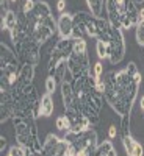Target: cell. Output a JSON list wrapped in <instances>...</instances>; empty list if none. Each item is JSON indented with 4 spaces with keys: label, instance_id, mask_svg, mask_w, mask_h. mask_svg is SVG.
Here are the masks:
<instances>
[{
    "label": "cell",
    "instance_id": "obj_36",
    "mask_svg": "<svg viewBox=\"0 0 144 156\" xmlns=\"http://www.w3.org/2000/svg\"><path fill=\"white\" fill-rule=\"evenodd\" d=\"M142 19H144V8L139 9V20H142Z\"/></svg>",
    "mask_w": 144,
    "mask_h": 156
},
{
    "label": "cell",
    "instance_id": "obj_27",
    "mask_svg": "<svg viewBox=\"0 0 144 156\" xmlns=\"http://www.w3.org/2000/svg\"><path fill=\"white\" fill-rule=\"evenodd\" d=\"M121 131H122V136L130 134V114L121 117Z\"/></svg>",
    "mask_w": 144,
    "mask_h": 156
},
{
    "label": "cell",
    "instance_id": "obj_3",
    "mask_svg": "<svg viewBox=\"0 0 144 156\" xmlns=\"http://www.w3.org/2000/svg\"><path fill=\"white\" fill-rule=\"evenodd\" d=\"M80 106H82V112L88 117V120L91 122V125H97L100 120V109H102V103H103V94L99 92L96 87L88 89L85 94H82L80 97Z\"/></svg>",
    "mask_w": 144,
    "mask_h": 156
},
{
    "label": "cell",
    "instance_id": "obj_23",
    "mask_svg": "<svg viewBox=\"0 0 144 156\" xmlns=\"http://www.w3.org/2000/svg\"><path fill=\"white\" fill-rule=\"evenodd\" d=\"M35 5H36V2H35V0H22L20 11L24 12L25 16H30V14H31V11L35 9Z\"/></svg>",
    "mask_w": 144,
    "mask_h": 156
},
{
    "label": "cell",
    "instance_id": "obj_2",
    "mask_svg": "<svg viewBox=\"0 0 144 156\" xmlns=\"http://www.w3.org/2000/svg\"><path fill=\"white\" fill-rule=\"evenodd\" d=\"M11 120L14 125V137L20 147H24L27 151H42V144L38 136V126L35 117L22 119V117L14 115Z\"/></svg>",
    "mask_w": 144,
    "mask_h": 156
},
{
    "label": "cell",
    "instance_id": "obj_40",
    "mask_svg": "<svg viewBox=\"0 0 144 156\" xmlns=\"http://www.w3.org/2000/svg\"><path fill=\"white\" fill-rule=\"evenodd\" d=\"M93 156H96V154H93Z\"/></svg>",
    "mask_w": 144,
    "mask_h": 156
},
{
    "label": "cell",
    "instance_id": "obj_25",
    "mask_svg": "<svg viewBox=\"0 0 144 156\" xmlns=\"http://www.w3.org/2000/svg\"><path fill=\"white\" fill-rule=\"evenodd\" d=\"M135 28H136V42L139 45H144V19L138 22Z\"/></svg>",
    "mask_w": 144,
    "mask_h": 156
},
{
    "label": "cell",
    "instance_id": "obj_39",
    "mask_svg": "<svg viewBox=\"0 0 144 156\" xmlns=\"http://www.w3.org/2000/svg\"><path fill=\"white\" fill-rule=\"evenodd\" d=\"M9 2H11V3H17V2H19V0H9Z\"/></svg>",
    "mask_w": 144,
    "mask_h": 156
},
{
    "label": "cell",
    "instance_id": "obj_16",
    "mask_svg": "<svg viewBox=\"0 0 144 156\" xmlns=\"http://www.w3.org/2000/svg\"><path fill=\"white\" fill-rule=\"evenodd\" d=\"M16 62H20L16 51H13L6 44H0V69L3 67H8L11 64H16Z\"/></svg>",
    "mask_w": 144,
    "mask_h": 156
},
{
    "label": "cell",
    "instance_id": "obj_21",
    "mask_svg": "<svg viewBox=\"0 0 144 156\" xmlns=\"http://www.w3.org/2000/svg\"><path fill=\"white\" fill-rule=\"evenodd\" d=\"M96 50H97V56L100 59H105L110 56V47L107 42H102V41H97L96 44Z\"/></svg>",
    "mask_w": 144,
    "mask_h": 156
},
{
    "label": "cell",
    "instance_id": "obj_11",
    "mask_svg": "<svg viewBox=\"0 0 144 156\" xmlns=\"http://www.w3.org/2000/svg\"><path fill=\"white\" fill-rule=\"evenodd\" d=\"M125 0H105V11H107V19L110 20L111 27L121 28V19L124 12Z\"/></svg>",
    "mask_w": 144,
    "mask_h": 156
},
{
    "label": "cell",
    "instance_id": "obj_12",
    "mask_svg": "<svg viewBox=\"0 0 144 156\" xmlns=\"http://www.w3.org/2000/svg\"><path fill=\"white\" fill-rule=\"evenodd\" d=\"M14 115V101L9 90H0V122L5 123Z\"/></svg>",
    "mask_w": 144,
    "mask_h": 156
},
{
    "label": "cell",
    "instance_id": "obj_7",
    "mask_svg": "<svg viewBox=\"0 0 144 156\" xmlns=\"http://www.w3.org/2000/svg\"><path fill=\"white\" fill-rule=\"evenodd\" d=\"M110 62L113 66L119 64L124 59L125 55V41H124V34H122V28H117V27H111V36H110Z\"/></svg>",
    "mask_w": 144,
    "mask_h": 156
},
{
    "label": "cell",
    "instance_id": "obj_28",
    "mask_svg": "<svg viewBox=\"0 0 144 156\" xmlns=\"http://www.w3.org/2000/svg\"><path fill=\"white\" fill-rule=\"evenodd\" d=\"M57 84H58V81L55 80V78L49 76L47 80H46V90H47L49 94H54L55 89H57Z\"/></svg>",
    "mask_w": 144,
    "mask_h": 156
},
{
    "label": "cell",
    "instance_id": "obj_24",
    "mask_svg": "<svg viewBox=\"0 0 144 156\" xmlns=\"http://www.w3.org/2000/svg\"><path fill=\"white\" fill-rule=\"evenodd\" d=\"M74 51H77V53L86 51V41L83 37H74Z\"/></svg>",
    "mask_w": 144,
    "mask_h": 156
},
{
    "label": "cell",
    "instance_id": "obj_22",
    "mask_svg": "<svg viewBox=\"0 0 144 156\" xmlns=\"http://www.w3.org/2000/svg\"><path fill=\"white\" fill-rule=\"evenodd\" d=\"M55 125H57L58 129H61V131H69L71 129V122H69V117L66 114L58 115V119L55 120Z\"/></svg>",
    "mask_w": 144,
    "mask_h": 156
},
{
    "label": "cell",
    "instance_id": "obj_37",
    "mask_svg": "<svg viewBox=\"0 0 144 156\" xmlns=\"http://www.w3.org/2000/svg\"><path fill=\"white\" fill-rule=\"evenodd\" d=\"M139 105H141V109L144 111V95L141 97V103H139Z\"/></svg>",
    "mask_w": 144,
    "mask_h": 156
},
{
    "label": "cell",
    "instance_id": "obj_17",
    "mask_svg": "<svg viewBox=\"0 0 144 156\" xmlns=\"http://www.w3.org/2000/svg\"><path fill=\"white\" fill-rule=\"evenodd\" d=\"M52 114H54V98H52V94L46 92L39 101V115L49 117Z\"/></svg>",
    "mask_w": 144,
    "mask_h": 156
},
{
    "label": "cell",
    "instance_id": "obj_6",
    "mask_svg": "<svg viewBox=\"0 0 144 156\" xmlns=\"http://www.w3.org/2000/svg\"><path fill=\"white\" fill-rule=\"evenodd\" d=\"M14 48H16V55H17L20 64L38 66L39 61H41V44L36 42L30 34L20 44L14 45Z\"/></svg>",
    "mask_w": 144,
    "mask_h": 156
},
{
    "label": "cell",
    "instance_id": "obj_13",
    "mask_svg": "<svg viewBox=\"0 0 144 156\" xmlns=\"http://www.w3.org/2000/svg\"><path fill=\"white\" fill-rule=\"evenodd\" d=\"M58 34L63 39L74 37V14L61 12L58 17Z\"/></svg>",
    "mask_w": 144,
    "mask_h": 156
},
{
    "label": "cell",
    "instance_id": "obj_15",
    "mask_svg": "<svg viewBox=\"0 0 144 156\" xmlns=\"http://www.w3.org/2000/svg\"><path fill=\"white\" fill-rule=\"evenodd\" d=\"M122 145H124V148H125L127 156H142V154H144L142 145L139 144L138 140H135V139L132 137V134L122 136Z\"/></svg>",
    "mask_w": 144,
    "mask_h": 156
},
{
    "label": "cell",
    "instance_id": "obj_14",
    "mask_svg": "<svg viewBox=\"0 0 144 156\" xmlns=\"http://www.w3.org/2000/svg\"><path fill=\"white\" fill-rule=\"evenodd\" d=\"M33 78H35V66H30V64H22L20 73L17 76V81L13 87H24L33 84Z\"/></svg>",
    "mask_w": 144,
    "mask_h": 156
},
{
    "label": "cell",
    "instance_id": "obj_8",
    "mask_svg": "<svg viewBox=\"0 0 144 156\" xmlns=\"http://www.w3.org/2000/svg\"><path fill=\"white\" fill-rule=\"evenodd\" d=\"M68 72L72 76V80H75V78H82V76L91 73L89 58H88L86 51H83V53L72 51V55L68 59Z\"/></svg>",
    "mask_w": 144,
    "mask_h": 156
},
{
    "label": "cell",
    "instance_id": "obj_1",
    "mask_svg": "<svg viewBox=\"0 0 144 156\" xmlns=\"http://www.w3.org/2000/svg\"><path fill=\"white\" fill-rule=\"evenodd\" d=\"M102 80L105 83V92H103L105 101L121 117L128 115L138 97L141 73L132 76L125 69L117 72L110 70L102 76Z\"/></svg>",
    "mask_w": 144,
    "mask_h": 156
},
{
    "label": "cell",
    "instance_id": "obj_34",
    "mask_svg": "<svg viewBox=\"0 0 144 156\" xmlns=\"http://www.w3.org/2000/svg\"><path fill=\"white\" fill-rule=\"evenodd\" d=\"M27 156H44L42 151H27Z\"/></svg>",
    "mask_w": 144,
    "mask_h": 156
},
{
    "label": "cell",
    "instance_id": "obj_30",
    "mask_svg": "<svg viewBox=\"0 0 144 156\" xmlns=\"http://www.w3.org/2000/svg\"><path fill=\"white\" fill-rule=\"evenodd\" d=\"M93 73H94V76L96 78H102V73H103V66H102V62L100 61H97L96 64H94V70H93Z\"/></svg>",
    "mask_w": 144,
    "mask_h": 156
},
{
    "label": "cell",
    "instance_id": "obj_26",
    "mask_svg": "<svg viewBox=\"0 0 144 156\" xmlns=\"http://www.w3.org/2000/svg\"><path fill=\"white\" fill-rule=\"evenodd\" d=\"M6 154H8V156H27V150H25L24 147H20V145L17 144V145L9 147V150H8Z\"/></svg>",
    "mask_w": 144,
    "mask_h": 156
},
{
    "label": "cell",
    "instance_id": "obj_20",
    "mask_svg": "<svg viewBox=\"0 0 144 156\" xmlns=\"http://www.w3.org/2000/svg\"><path fill=\"white\" fill-rule=\"evenodd\" d=\"M89 12L96 17H102L103 6H105V0H86Z\"/></svg>",
    "mask_w": 144,
    "mask_h": 156
},
{
    "label": "cell",
    "instance_id": "obj_19",
    "mask_svg": "<svg viewBox=\"0 0 144 156\" xmlns=\"http://www.w3.org/2000/svg\"><path fill=\"white\" fill-rule=\"evenodd\" d=\"M17 20H19V16H17V12L14 11H8V14L2 19V30H13V28H16V25H17Z\"/></svg>",
    "mask_w": 144,
    "mask_h": 156
},
{
    "label": "cell",
    "instance_id": "obj_38",
    "mask_svg": "<svg viewBox=\"0 0 144 156\" xmlns=\"http://www.w3.org/2000/svg\"><path fill=\"white\" fill-rule=\"evenodd\" d=\"M133 2H135V3H142L144 0H133Z\"/></svg>",
    "mask_w": 144,
    "mask_h": 156
},
{
    "label": "cell",
    "instance_id": "obj_29",
    "mask_svg": "<svg viewBox=\"0 0 144 156\" xmlns=\"http://www.w3.org/2000/svg\"><path fill=\"white\" fill-rule=\"evenodd\" d=\"M9 0H0V16H2V19L8 14V11H9Z\"/></svg>",
    "mask_w": 144,
    "mask_h": 156
},
{
    "label": "cell",
    "instance_id": "obj_32",
    "mask_svg": "<svg viewBox=\"0 0 144 156\" xmlns=\"http://www.w3.org/2000/svg\"><path fill=\"white\" fill-rule=\"evenodd\" d=\"M116 134H117V128H116V125H111V126L108 128V137H110V139H114Z\"/></svg>",
    "mask_w": 144,
    "mask_h": 156
},
{
    "label": "cell",
    "instance_id": "obj_10",
    "mask_svg": "<svg viewBox=\"0 0 144 156\" xmlns=\"http://www.w3.org/2000/svg\"><path fill=\"white\" fill-rule=\"evenodd\" d=\"M138 22H139V9L136 8V3L133 0H125L122 19H121V28L130 30V28L136 27Z\"/></svg>",
    "mask_w": 144,
    "mask_h": 156
},
{
    "label": "cell",
    "instance_id": "obj_33",
    "mask_svg": "<svg viewBox=\"0 0 144 156\" xmlns=\"http://www.w3.org/2000/svg\"><path fill=\"white\" fill-rule=\"evenodd\" d=\"M64 8H66V0H58V2H57V9L60 12H63Z\"/></svg>",
    "mask_w": 144,
    "mask_h": 156
},
{
    "label": "cell",
    "instance_id": "obj_4",
    "mask_svg": "<svg viewBox=\"0 0 144 156\" xmlns=\"http://www.w3.org/2000/svg\"><path fill=\"white\" fill-rule=\"evenodd\" d=\"M27 20H28L30 36L39 44L47 42L55 33H58V20H55L54 16H49V17L41 19V20L33 19V17H27Z\"/></svg>",
    "mask_w": 144,
    "mask_h": 156
},
{
    "label": "cell",
    "instance_id": "obj_31",
    "mask_svg": "<svg viewBox=\"0 0 144 156\" xmlns=\"http://www.w3.org/2000/svg\"><path fill=\"white\" fill-rule=\"evenodd\" d=\"M6 145H8V140H6V137L2 134L0 136V153H5V148H6Z\"/></svg>",
    "mask_w": 144,
    "mask_h": 156
},
{
    "label": "cell",
    "instance_id": "obj_5",
    "mask_svg": "<svg viewBox=\"0 0 144 156\" xmlns=\"http://www.w3.org/2000/svg\"><path fill=\"white\" fill-rule=\"evenodd\" d=\"M74 51V37L72 39H63L60 37V41L50 48V56H49V62H47V70L49 73H52L58 66L68 62L69 56Z\"/></svg>",
    "mask_w": 144,
    "mask_h": 156
},
{
    "label": "cell",
    "instance_id": "obj_9",
    "mask_svg": "<svg viewBox=\"0 0 144 156\" xmlns=\"http://www.w3.org/2000/svg\"><path fill=\"white\" fill-rule=\"evenodd\" d=\"M61 89V98H63V105L66 111L71 112H82V106H80V98L75 94V90L72 87V80H64L60 84Z\"/></svg>",
    "mask_w": 144,
    "mask_h": 156
},
{
    "label": "cell",
    "instance_id": "obj_35",
    "mask_svg": "<svg viewBox=\"0 0 144 156\" xmlns=\"http://www.w3.org/2000/svg\"><path fill=\"white\" fill-rule=\"evenodd\" d=\"M107 156H117V153H116V150H114V148H111V150L107 153Z\"/></svg>",
    "mask_w": 144,
    "mask_h": 156
},
{
    "label": "cell",
    "instance_id": "obj_18",
    "mask_svg": "<svg viewBox=\"0 0 144 156\" xmlns=\"http://www.w3.org/2000/svg\"><path fill=\"white\" fill-rule=\"evenodd\" d=\"M52 16V9L50 6L47 5V2H36L35 5V9L31 11V14L27 16V17H33V19H38V20H41V19H46Z\"/></svg>",
    "mask_w": 144,
    "mask_h": 156
}]
</instances>
